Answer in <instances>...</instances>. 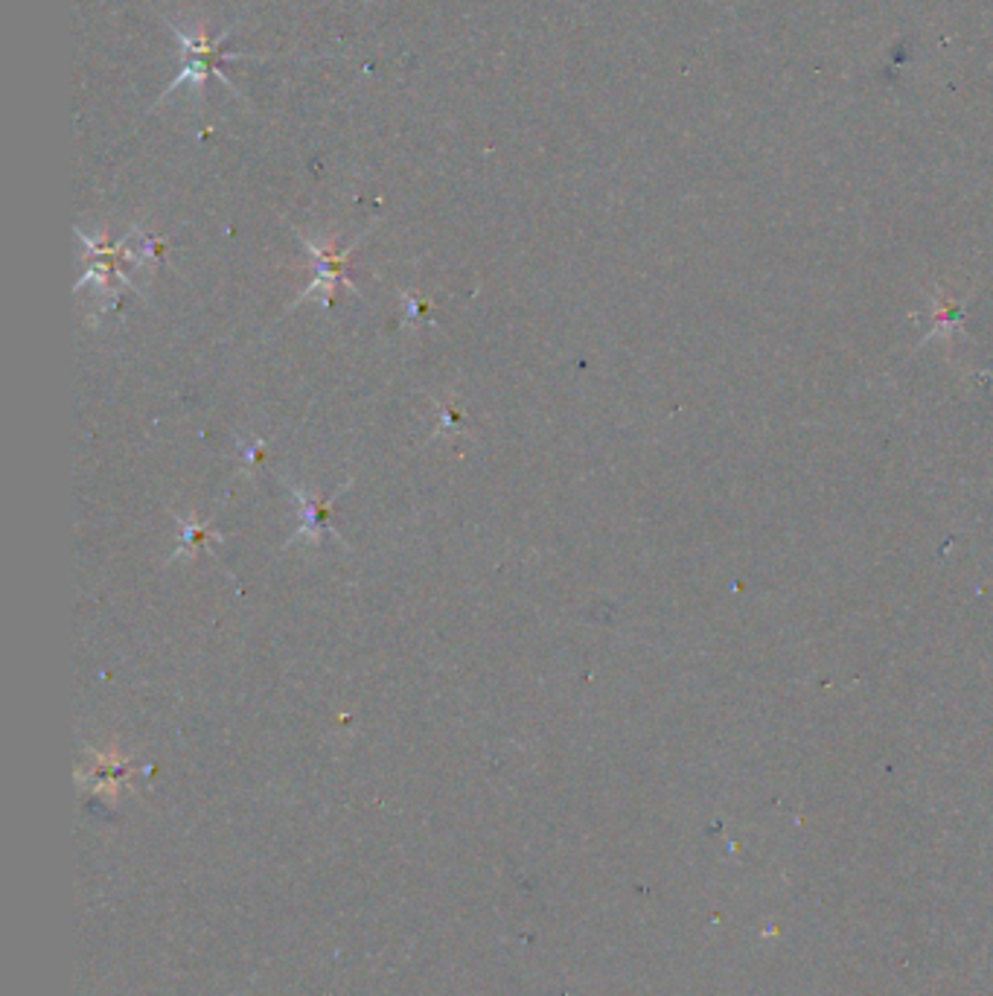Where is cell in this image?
Instances as JSON below:
<instances>
[{
    "label": "cell",
    "instance_id": "obj_1",
    "mask_svg": "<svg viewBox=\"0 0 993 996\" xmlns=\"http://www.w3.org/2000/svg\"><path fill=\"white\" fill-rule=\"evenodd\" d=\"M167 24L172 27V33H175V38H178V47H181V73H178L175 80H172L169 90L160 94V99L155 102V108H158L160 102L169 97V94H175L181 85H186V82L195 85V88H202L207 76H219V80L225 82V88H231L233 94H240L237 85H233L231 76L222 71L225 41L231 38L233 29L240 27V19L233 21L231 27H225L216 38H210L207 33H198V36H193V33H184V29L178 27L175 21H167Z\"/></svg>",
    "mask_w": 993,
    "mask_h": 996
},
{
    "label": "cell",
    "instance_id": "obj_2",
    "mask_svg": "<svg viewBox=\"0 0 993 996\" xmlns=\"http://www.w3.org/2000/svg\"><path fill=\"white\" fill-rule=\"evenodd\" d=\"M303 245L310 248V254L315 257V266H318V280L312 283V289L306 294H303V297H310V294H315V292H324V303H327L329 301V292H332V286H336V280H344V283L350 286V289H353V283H350V280L344 277V266H347V259H350V254H353V248L359 245V242H353V245H350V248H344V251H332V245H327V248H320V245H315V242H310V240H303Z\"/></svg>",
    "mask_w": 993,
    "mask_h": 996
},
{
    "label": "cell",
    "instance_id": "obj_3",
    "mask_svg": "<svg viewBox=\"0 0 993 996\" xmlns=\"http://www.w3.org/2000/svg\"><path fill=\"white\" fill-rule=\"evenodd\" d=\"M294 501H298V508H301V534L298 536L310 539V543H318L320 536L329 534V501H312V496H306V493L298 487H294Z\"/></svg>",
    "mask_w": 993,
    "mask_h": 996
},
{
    "label": "cell",
    "instance_id": "obj_4",
    "mask_svg": "<svg viewBox=\"0 0 993 996\" xmlns=\"http://www.w3.org/2000/svg\"><path fill=\"white\" fill-rule=\"evenodd\" d=\"M181 527H184V548H190V551L202 548V543H205L207 536H210V531H207V527L195 525L193 519L181 522Z\"/></svg>",
    "mask_w": 993,
    "mask_h": 996
},
{
    "label": "cell",
    "instance_id": "obj_5",
    "mask_svg": "<svg viewBox=\"0 0 993 996\" xmlns=\"http://www.w3.org/2000/svg\"><path fill=\"white\" fill-rule=\"evenodd\" d=\"M263 446H266V440H251V444L242 449V461H245V466H254V461H259Z\"/></svg>",
    "mask_w": 993,
    "mask_h": 996
}]
</instances>
